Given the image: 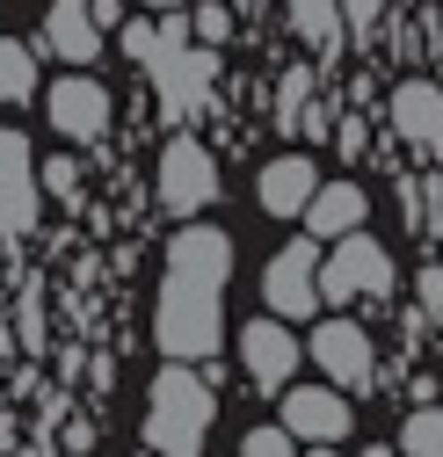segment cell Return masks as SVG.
Segmentation results:
<instances>
[{
  "label": "cell",
  "mask_w": 443,
  "mask_h": 457,
  "mask_svg": "<svg viewBox=\"0 0 443 457\" xmlns=\"http://www.w3.org/2000/svg\"><path fill=\"white\" fill-rule=\"evenodd\" d=\"M44 51H59V59L88 66L102 51V22H95V0H51L44 8Z\"/></svg>",
  "instance_id": "14"
},
{
  "label": "cell",
  "mask_w": 443,
  "mask_h": 457,
  "mask_svg": "<svg viewBox=\"0 0 443 457\" xmlns=\"http://www.w3.org/2000/svg\"><path fill=\"white\" fill-rule=\"evenodd\" d=\"M305 109H313V66H291L284 87H276V131H298Z\"/></svg>",
  "instance_id": "19"
},
{
  "label": "cell",
  "mask_w": 443,
  "mask_h": 457,
  "mask_svg": "<svg viewBox=\"0 0 443 457\" xmlns=\"http://www.w3.org/2000/svg\"><path fill=\"white\" fill-rule=\"evenodd\" d=\"M313 189H320V167H313L305 153H276L262 175H255V204H262L269 218H305Z\"/></svg>",
  "instance_id": "12"
},
{
  "label": "cell",
  "mask_w": 443,
  "mask_h": 457,
  "mask_svg": "<svg viewBox=\"0 0 443 457\" xmlns=\"http://www.w3.org/2000/svg\"><path fill=\"white\" fill-rule=\"evenodd\" d=\"M276 421L291 428V443H342L349 436V392H335V385H284Z\"/></svg>",
  "instance_id": "8"
},
{
  "label": "cell",
  "mask_w": 443,
  "mask_h": 457,
  "mask_svg": "<svg viewBox=\"0 0 443 457\" xmlns=\"http://www.w3.org/2000/svg\"><path fill=\"white\" fill-rule=\"evenodd\" d=\"M378 8H385V0H342V15H349V29H371V22H378Z\"/></svg>",
  "instance_id": "24"
},
{
  "label": "cell",
  "mask_w": 443,
  "mask_h": 457,
  "mask_svg": "<svg viewBox=\"0 0 443 457\" xmlns=\"http://www.w3.org/2000/svg\"><path fill=\"white\" fill-rule=\"evenodd\" d=\"M262 305L276 320H313L320 312V247L313 240H291L276 247L269 269H262Z\"/></svg>",
  "instance_id": "5"
},
{
  "label": "cell",
  "mask_w": 443,
  "mask_h": 457,
  "mask_svg": "<svg viewBox=\"0 0 443 457\" xmlns=\"http://www.w3.org/2000/svg\"><path fill=\"white\" fill-rule=\"evenodd\" d=\"M233 8H262V0H233Z\"/></svg>",
  "instance_id": "27"
},
{
  "label": "cell",
  "mask_w": 443,
  "mask_h": 457,
  "mask_svg": "<svg viewBox=\"0 0 443 457\" xmlns=\"http://www.w3.org/2000/svg\"><path fill=\"white\" fill-rule=\"evenodd\" d=\"M37 182H44V189H59V196L73 204V196H80V167H73V160H51V167H44Z\"/></svg>",
  "instance_id": "22"
},
{
  "label": "cell",
  "mask_w": 443,
  "mask_h": 457,
  "mask_svg": "<svg viewBox=\"0 0 443 457\" xmlns=\"http://www.w3.org/2000/svg\"><path fill=\"white\" fill-rule=\"evenodd\" d=\"M364 218H371V196L356 182H320L313 204H305V225H313V240H342V233H364Z\"/></svg>",
  "instance_id": "15"
},
{
  "label": "cell",
  "mask_w": 443,
  "mask_h": 457,
  "mask_svg": "<svg viewBox=\"0 0 443 457\" xmlns=\"http://www.w3.org/2000/svg\"><path fill=\"white\" fill-rule=\"evenodd\" d=\"M37 160L22 131H0V233H29L37 225Z\"/></svg>",
  "instance_id": "11"
},
{
  "label": "cell",
  "mask_w": 443,
  "mask_h": 457,
  "mask_svg": "<svg viewBox=\"0 0 443 457\" xmlns=\"http://www.w3.org/2000/svg\"><path fill=\"white\" fill-rule=\"evenodd\" d=\"M305 363H320L327 370V385L335 392H371L378 385V341L356 327V320H320L313 327V341H305Z\"/></svg>",
  "instance_id": "4"
},
{
  "label": "cell",
  "mask_w": 443,
  "mask_h": 457,
  "mask_svg": "<svg viewBox=\"0 0 443 457\" xmlns=\"http://www.w3.org/2000/svg\"><path fill=\"white\" fill-rule=\"evenodd\" d=\"M211 428V385L189 363H168L146 392V443L153 450H204Z\"/></svg>",
  "instance_id": "2"
},
{
  "label": "cell",
  "mask_w": 443,
  "mask_h": 457,
  "mask_svg": "<svg viewBox=\"0 0 443 457\" xmlns=\"http://www.w3.org/2000/svg\"><path fill=\"white\" fill-rule=\"evenodd\" d=\"M233 276V233L218 225H189L168 247V276H160V312H153V341L168 349V363H204L218 349V298Z\"/></svg>",
  "instance_id": "1"
},
{
  "label": "cell",
  "mask_w": 443,
  "mask_h": 457,
  "mask_svg": "<svg viewBox=\"0 0 443 457\" xmlns=\"http://www.w3.org/2000/svg\"><path fill=\"white\" fill-rule=\"evenodd\" d=\"M44 117H51V131H59V138L95 145V138L109 131V87H102L95 73H66L59 87L44 95Z\"/></svg>",
  "instance_id": "7"
},
{
  "label": "cell",
  "mask_w": 443,
  "mask_h": 457,
  "mask_svg": "<svg viewBox=\"0 0 443 457\" xmlns=\"http://www.w3.org/2000/svg\"><path fill=\"white\" fill-rule=\"evenodd\" d=\"M393 131L414 153H443V87L436 80H400L393 87Z\"/></svg>",
  "instance_id": "13"
},
{
  "label": "cell",
  "mask_w": 443,
  "mask_h": 457,
  "mask_svg": "<svg viewBox=\"0 0 443 457\" xmlns=\"http://www.w3.org/2000/svg\"><path fill=\"white\" fill-rule=\"evenodd\" d=\"M146 73H153L160 102H168V117H196V109L211 102V73H218V51H211V44H182V51H168V59H153Z\"/></svg>",
  "instance_id": "9"
},
{
  "label": "cell",
  "mask_w": 443,
  "mask_h": 457,
  "mask_svg": "<svg viewBox=\"0 0 443 457\" xmlns=\"http://www.w3.org/2000/svg\"><path fill=\"white\" fill-rule=\"evenodd\" d=\"M240 363H247V378H255L262 392H284V385H291V370L305 363L291 320H276V312L247 320V327H240Z\"/></svg>",
  "instance_id": "6"
},
{
  "label": "cell",
  "mask_w": 443,
  "mask_h": 457,
  "mask_svg": "<svg viewBox=\"0 0 443 457\" xmlns=\"http://www.w3.org/2000/svg\"><path fill=\"white\" fill-rule=\"evenodd\" d=\"M393 291V254L371 233H342L335 254L320 262V305H356V298H385Z\"/></svg>",
  "instance_id": "3"
},
{
  "label": "cell",
  "mask_w": 443,
  "mask_h": 457,
  "mask_svg": "<svg viewBox=\"0 0 443 457\" xmlns=\"http://www.w3.org/2000/svg\"><path fill=\"white\" fill-rule=\"evenodd\" d=\"M37 95V59H29V44H15V37H0V102H29Z\"/></svg>",
  "instance_id": "17"
},
{
  "label": "cell",
  "mask_w": 443,
  "mask_h": 457,
  "mask_svg": "<svg viewBox=\"0 0 443 457\" xmlns=\"http://www.w3.org/2000/svg\"><path fill=\"white\" fill-rule=\"evenodd\" d=\"M364 457H400V450H393V443H378V450H364Z\"/></svg>",
  "instance_id": "25"
},
{
  "label": "cell",
  "mask_w": 443,
  "mask_h": 457,
  "mask_svg": "<svg viewBox=\"0 0 443 457\" xmlns=\"http://www.w3.org/2000/svg\"><path fill=\"white\" fill-rule=\"evenodd\" d=\"M146 8H189V0H146Z\"/></svg>",
  "instance_id": "26"
},
{
  "label": "cell",
  "mask_w": 443,
  "mask_h": 457,
  "mask_svg": "<svg viewBox=\"0 0 443 457\" xmlns=\"http://www.w3.org/2000/svg\"><path fill=\"white\" fill-rule=\"evenodd\" d=\"M291 29L313 44V51H335L342 44V0H284Z\"/></svg>",
  "instance_id": "16"
},
{
  "label": "cell",
  "mask_w": 443,
  "mask_h": 457,
  "mask_svg": "<svg viewBox=\"0 0 443 457\" xmlns=\"http://www.w3.org/2000/svg\"><path fill=\"white\" fill-rule=\"evenodd\" d=\"M298 443H291V428L284 421H262V428H247L240 436V457H291Z\"/></svg>",
  "instance_id": "21"
},
{
  "label": "cell",
  "mask_w": 443,
  "mask_h": 457,
  "mask_svg": "<svg viewBox=\"0 0 443 457\" xmlns=\"http://www.w3.org/2000/svg\"><path fill=\"white\" fill-rule=\"evenodd\" d=\"M124 51L146 66V59H153V22H131V29H124Z\"/></svg>",
  "instance_id": "23"
},
{
  "label": "cell",
  "mask_w": 443,
  "mask_h": 457,
  "mask_svg": "<svg viewBox=\"0 0 443 457\" xmlns=\"http://www.w3.org/2000/svg\"><path fill=\"white\" fill-rule=\"evenodd\" d=\"M189 37L218 51V44L233 37V8H218V0H204V8H189Z\"/></svg>",
  "instance_id": "20"
},
{
  "label": "cell",
  "mask_w": 443,
  "mask_h": 457,
  "mask_svg": "<svg viewBox=\"0 0 443 457\" xmlns=\"http://www.w3.org/2000/svg\"><path fill=\"white\" fill-rule=\"evenodd\" d=\"M218 196V167L196 138H175L168 153H160V204H168L175 218H196L204 204Z\"/></svg>",
  "instance_id": "10"
},
{
  "label": "cell",
  "mask_w": 443,
  "mask_h": 457,
  "mask_svg": "<svg viewBox=\"0 0 443 457\" xmlns=\"http://www.w3.org/2000/svg\"><path fill=\"white\" fill-rule=\"evenodd\" d=\"M400 457H443V414L436 407H414L407 421H400V443H393Z\"/></svg>",
  "instance_id": "18"
}]
</instances>
